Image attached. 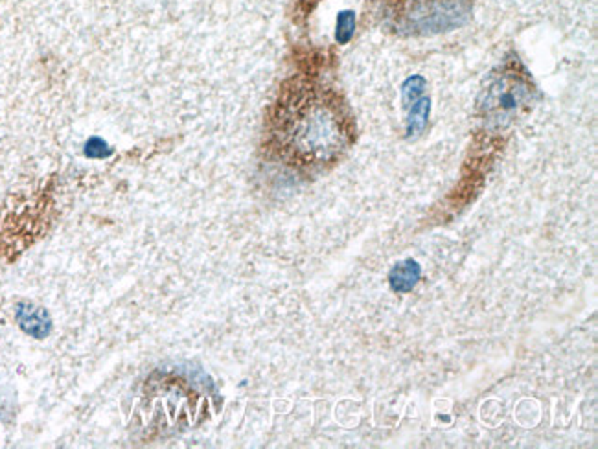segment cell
Masks as SVG:
<instances>
[{
  "mask_svg": "<svg viewBox=\"0 0 598 449\" xmlns=\"http://www.w3.org/2000/svg\"><path fill=\"white\" fill-rule=\"evenodd\" d=\"M531 82L521 74L506 70L486 89L485 104H480V107L485 109L488 122L504 126L531 101Z\"/></svg>",
  "mask_w": 598,
  "mask_h": 449,
  "instance_id": "3957f363",
  "label": "cell"
},
{
  "mask_svg": "<svg viewBox=\"0 0 598 449\" xmlns=\"http://www.w3.org/2000/svg\"><path fill=\"white\" fill-rule=\"evenodd\" d=\"M354 118L333 89L311 77H293L269 118V145L278 159L302 172H321L350 150Z\"/></svg>",
  "mask_w": 598,
  "mask_h": 449,
  "instance_id": "6da1fadb",
  "label": "cell"
},
{
  "mask_svg": "<svg viewBox=\"0 0 598 449\" xmlns=\"http://www.w3.org/2000/svg\"><path fill=\"white\" fill-rule=\"evenodd\" d=\"M475 0H376L381 24L396 35L416 37L463 26Z\"/></svg>",
  "mask_w": 598,
  "mask_h": 449,
  "instance_id": "7a4b0ae2",
  "label": "cell"
},
{
  "mask_svg": "<svg viewBox=\"0 0 598 449\" xmlns=\"http://www.w3.org/2000/svg\"><path fill=\"white\" fill-rule=\"evenodd\" d=\"M418 278H420V267H418V263L407 262L398 265V267L392 271V275H390V284H392V287H394L396 291H409L416 284Z\"/></svg>",
  "mask_w": 598,
  "mask_h": 449,
  "instance_id": "277c9868",
  "label": "cell"
}]
</instances>
